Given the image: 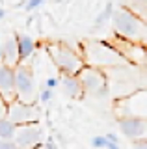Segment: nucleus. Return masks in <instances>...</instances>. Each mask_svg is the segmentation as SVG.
I'll return each mask as SVG.
<instances>
[{"label": "nucleus", "mask_w": 147, "mask_h": 149, "mask_svg": "<svg viewBox=\"0 0 147 149\" xmlns=\"http://www.w3.org/2000/svg\"><path fill=\"white\" fill-rule=\"evenodd\" d=\"M4 17H6V9H2V8H0V21H2Z\"/></svg>", "instance_id": "a878e982"}, {"label": "nucleus", "mask_w": 147, "mask_h": 149, "mask_svg": "<svg viewBox=\"0 0 147 149\" xmlns=\"http://www.w3.org/2000/svg\"><path fill=\"white\" fill-rule=\"evenodd\" d=\"M15 90H17V101L26 102V104H35L39 90L35 84V74L32 65L19 63L15 67Z\"/></svg>", "instance_id": "20e7f679"}, {"label": "nucleus", "mask_w": 147, "mask_h": 149, "mask_svg": "<svg viewBox=\"0 0 147 149\" xmlns=\"http://www.w3.org/2000/svg\"><path fill=\"white\" fill-rule=\"evenodd\" d=\"M4 65H10V67L15 69L19 65V49H17V39H15V34H13L6 43L2 45V62Z\"/></svg>", "instance_id": "9b49d317"}, {"label": "nucleus", "mask_w": 147, "mask_h": 149, "mask_svg": "<svg viewBox=\"0 0 147 149\" xmlns=\"http://www.w3.org/2000/svg\"><path fill=\"white\" fill-rule=\"evenodd\" d=\"M136 2H147V0H136Z\"/></svg>", "instance_id": "cd10ccee"}, {"label": "nucleus", "mask_w": 147, "mask_h": 149, "mask_svg": "<svg viewBox=\"0 0 147 149\" xmlns=\"http://www.w3.org/2000/svg\"><path fill=\"white\" fill-rule=\"evenodd\" d=\"M0 95L2 99L11 104L17 101V90H15V69L10 65L0 63Z\"/></svg>", "instance_id": "9d476101"}, {"label": "nucleus", "mask_w": 147, "mask_h": 149, "mask_svg": "<svg viewBox=\"0 0 147 149\" xmlns=\"http://www.w3.org/2000/svg\"><path fill=\"white\" fill-rule=\"evenodd\" d=\"M15 132H17L15 123H11L6 118H0V142H11V140H15Z\"/></svg>", "instance_id": "4468645a"}, {"label": "nucleus", "mask_w": 147, "mask_h": 149, "mask_svg": "<svg viewBox=\"0 0 147 149\" xmlns=\"http://www.w3.org/2000/svg\"><path fill=\"white\" fill-rule=\"evenodd\" d=\"M54 2H62V0H54Z\"/></svg>", "instance_id": "c85d7f7f"}, {"label": "nucleus", "mask_w": 147, "mask_h": 149, "mask_svg": "<svg viewBox=\"0 0 147 149\" xmlns=\"http://www.w3.org/2000/svg\"><path fill=\"white\" fill-rule=\"evenodd\" d=\"M60 86V77H49L47 80H45V88H49V90H56Z\"/></svg>", "instance_id": "a211bd4d"}, {"label": "nucleus", "mask_w": 147, "mask_h": 149, "mask_svg": "<svg viewBox=\"0 0 147 149\" xmlns=\"http://www.w3.org/2000/svg\"><path fill=\"white\" fill-rule=\"evenodd\" d=\"M84 58L86 65L91 67H114V65H123L127 60L116 50V47L110 43H101V41H89L84 45Z\"/></svg>", "instance_id": "f03ea898"}, {"label": "nucleus", "mask_w": 147, "mask_h": 149, "mask_svg": "<svg viewBox=\"0 0 147 149\" xmlns=\"http://www.w3.org/2000/svg\"><path fill=\"white\" fill-rule=\"evenodd\" d=\"M41 4H43V0H28L26 6H24V9H26V11H34V9H37Z\"/></svg>", "instance_id": "6ab92c4d"}, {"label": "nucleus", "mask_w": 147, "mask_h": 149, "mask_svg": "<svg viewBox=\"0 0 147 149\" xmlns=\"http://www.w3.org/2000/svg\"><path fill=\"white\" fill-rule=\"evenodd\" d=\"M0 149H22V147L11 140V142H0Z\"/></svg>", "instance_id": "aec40b11"}, {"label": "nucleus", "mask_w": 147, "mask_h": 149, "mask_svg": "<svg viewBox=\"0 0 147 149\" xmlns=\"http://www.w3.org/2000/svg\"><path fill=\"white\" fill-rule=\"evenodd\" d=\"M47 52L63 77H76L86 67L84 58L65 43H49Z\"/></svg>", "instance_id": "f257e3e1"}, {"label": "nucleus", "mask_w": 147, "mask_h": 149, "mask_svg": "<svg viewBox=\"0 0 147 149\" xmlns=\"http://www.w3.org/2000/svg\"><path fill=\"white\" fill-rule=\"evenodd\" d=\"M106 149H119V143H112V142H108Z\"/></svg>", "instance_id": "393cba45"}, {"label": "nucleus", "mask_w": 147, "mask_h": 149, "mask_svg": "<svg viewBox=\"0 0 147 149\" xmlns=\"http://www.w3.org/2000/svg\"><path fill=\"white\" fill-rule=\"evenodd\" d=\"M112 15H114V4L112 2H108L106 6H104V9L99 13L97 17H95V26H103L104 22L108 21V19H112Z\"/></svg>", "instance_id": "2eb2a0df"}, {"label": "nucleus", "mask_w": 147, "mask_h": 149, "mask_svg": "<svg viewBox=\"0 0 147 149\" xmlns=\"http://www.w3.org/2000/svg\"><path fill=\"white\" fill-rule=\"evenodd\" d=\"M15 143H19L22 149H39L43 147V129L39 123H28L17 127Z\"/></svg>", "instance_id": "0eeeda50"}, {"label": "nucleus", "mask_w": 147, "mask_h": 149, "mask_svg": "<svg viewBox=\"0 0 147 149\" xmlns=\"http://www.w3.org/2000/svg\"><path fill=\"white\" fill-rule=\"evenodd\" d=\"M114 30L116 34L125 41H141L145 39V26L144 22L138 19L132 11H128L125 8L114 9L112 15Z\"/></svg>", "instance_id": "7ed1b4c3"}, {"label": "nucleus", "mask_w": 147, "mask_h": 149, "mask_svg": "<svg viewBox=\"0 0 147 149\" xmlns=\"http://www.w3.org/2000/svg\"><path fill=\"white\" fill-rule=\"evenodd\" d=\"M15 39H17V49H19V62L26 63V60H28L35 50V41L32 39L30 36L21 34V32H15Z\"/></svg>", "instance_id": "f8f14e48"}, {"label": "nucleus", "mask_w": 147, "mask_h": 149, "mask_svg": "<svg viewBox=\"0 0 147 149\" xmlns=\"http://www.w3.org/2000/svg\"><path fill=\"white\" fill-rule=\"evenodd\" d=\"M76 77H78L82 88H84V93L95 95V93L101 91L103 88H106V74H104V71H103V69H99V67L86 65V67L82 69Z\"/></svg>", "instance_id": "6e6552de"}, {"label": "nucleus", "mask_w": 147, "mask_h": 149, "mask_svg": "<svg viewBox=\"0 0 147 149\" xmlns=\"http://www.w3.org/2000/svg\"><path fill=\"white\" fill-rule=\"evenodd\" d=\"M43 147H45V149H58V146L54 143V140H52V138H49L47 142L43 143Z\"/></svg>", "instance_id": "b1692460"}, {"label": "nucleus", "mask_w": 147, "mask_h": 149, "mask_svg": "<svg viewBox=\"0 0 147 149\" xmlns=\"http://www.w3.org/2000/svg\"><path fill=\"white\" fill-rule=\"evenodd\" d=\"M119 130L125 134L128 140L138 142V140H147V119H138V118H121L117 119Z\"/></svg>", "instance_id": "1a4fd4ad"}, {"label": "nucleus", "mask_w": 147, "mask_h": 149, "mask_svg": "<svg viewBox=\"0 0 147 149\" xmlns=\"http://www.w3.org/2000/svg\"><path fill=\"white\" fill-rule=\"evenodd\" d=\"M60 86H62L63 93L71 99H80L84 95V88L78 80V77H63L60 78Z\"/></svg>", "instance_id": "ddd939ff"}, {"label": "nucleus", "mask_w": 147, "mask_h": 149, "mask_svg": "<svg viewBox=\"0 0 147 149\" xmlns=\"http://www.w3.org/2000/svg\"><path fill=\"white\" fill-rule=\"evenodd\" d=\"M6 119H10L11 123H15L17 127L28 125V123H37V119H39L37 106L26 104V102H21V101H13L11 104H8Z\"/></svg>", "instance_id": "423d86ee"}, {"label": "nucleus", "mask_w": 147, "mask_h": 149, "mask_svg": "<svg viewBox=\"0 0 147 149\" xmlns=\"http://www.w3.org/2000/svg\"><path fill=\"white\" fill-rule=\"evenodd\" d=\"M6 112H8V102L0 95V118H6Z\"/></svg>", "instance_id": "412c9836"}, {"label": "nucleus", "mask_w": 147, "mask_h": 149, "mask_svg": "<svg viewBox=\"0 0 147 149\" xmlns=\"http://www.w3.org/2000/svg\"><path fill=\"white\" fill-rule=\"evenodd\" d=\"M117 119L121 118H138V119H147V90H138L127 97L116 101L114 104Z\"/></svg>", "instance_id": "39448f33"}, {"label": "nucleus", "mask_w": 147, "mask_h": 149, "mask_svg": "<svg viewBox=\"0 0 147 149\" xmlns=\"http://www.w3.org/2000/svg\"><path fill=\"white\" fill-rule=\"evenodd\" d=\"M132 143H134V149H147V140H138Z\"/></svg>", "instance_id": "4be33fe9"}, {"label": "nucleus", "mask_w": 147, "mask_h": 149, "mask_svg": "<svg viewBox=\"0 0 147 149\" xmlns=\"http://www.w3.org/2000/svg\"><path fill=\"white\" fill-rule=\"evenodd\" d=\"M108 140L104 138V134H97V136L91 138V147L93 149H106Z\"/></svg>", "instance_id": "f3484780"}, {"label": "nucleus", "mask_w": 147, "mask_h": 149, "mask_svg": "<svg viewBox=\"0 0 147 149\" xmlns=\"http://www.w3.org/2000/svg\"><path fill=\"white\" fill-rule=\"evenodd\" d=\"M52 95H54V91L43 86V88L39 90V93H37V101L41 102V104H47V102L52 101Z\"/></svg>", "instance_id": "dca6fc26"}, {"label": "nucleus", "mask_w": 147, "mask_h": 149, "mask_svg": "<svg viewBox=\"0 0 147 149\" xmlns=\"http://www.w3.org/2000/svg\"><path fill=\"white\" fill-rule=\"evenodd\" d=\"M104 138H106L108 142H112V143H119V140H117V134H114V132H108V134H104Z\"/></svg>", "instance_id": "5701e85b"}, {"label": "nucleus", "mask_w": 147, "mask_h": 149, "mask_svg": "<svg viewBox=\"0 0 147 149\" xmlns=\"http://www.w3.org/2000/svg\"><path fill=\"white\" fill-rule=\"evenodd\" d=\"M0 62H2V47H0Z\"/></svg>", "instance_id": "bb28decb"}]
</instances>
